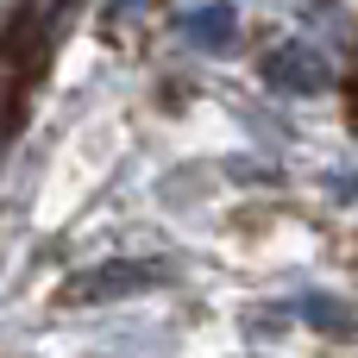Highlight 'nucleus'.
<instances>
[{
    "instance_id": "nucleus-1",
    "label": "nucleus",
    "mask_w": 358,
    "mask_h": 358,
    "mask_svg": "<svg viewBox=\"0 0 358 358\" xmlns=\"http://www.w3.org/2000/svg\"><path fill=\"white\" fill-rule=\"evenodd\" d=\"M170 277H176V271H170L164 258H120V264H94V271L69 277L63 302H69V308H101V302H126V296H151V289H164Z\"/></svg>"
},
{
    "instance_id": "nucleus-2",
    "label": "nucleus",
    "mask_w": 358,
    "mask_h": 358,
    "mask_svg": "<svg viewBox=\"0 0 358 358\" xmlns=\"http://www.w3.org/2000/svg\"><path fill=\"white\" fill-rule=\"evenodd\" d=\"M264 76H271V88H283V94H315V88L327 82V63H321L308 44H277V50L264 57Z\"/></svg>"
},
{
    "instance_id": "nucleus-3",
    "label": "nucleus",
    "mask_w": 358,
    "mask_h": 358,
    "mask_svg": "<svg viewBox=\"0 0 358 358\" xmlns=\"http://www.w3.org/2000/svg\"><path fill=\"white\" fill-rule=\"evenodd\" d=\"M233 25H239V13H233L227 0H214V6H195V13L182 19V38H189L195 50H227V44H233Z\"/></svg>"
},
{
    "instance_id": "nucleus-4",
    "label": "nucleus",
    "mask_w": 358,
    "mask_h": 358,
    "mask_svg": "<svg viewBox=\"0 0 358 358\" xmlns=\"http://www.w3.org/2000/svg\"><path fill=\"white\" fill-rule=\"evenodd\" d=\"M289 315H302V321H315V327H327V334H352L358 327L352 302H340V296H302Z\"/></svg>"
}]
</instances>
